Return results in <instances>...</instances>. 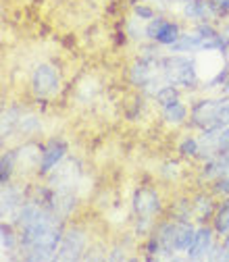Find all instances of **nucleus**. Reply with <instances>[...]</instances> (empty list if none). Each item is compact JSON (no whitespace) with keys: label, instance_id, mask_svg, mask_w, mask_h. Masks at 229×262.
<instances>
[{"label":"nucleus","instance_id":"nucleus-1","mask_svg":"<svg viewBox=\"0 0 229 262\" xmlns=\"http://www.w3.org/2000/svg\"><path fill=\"white\" fill-rule=\"evenodd\" d=\"M17 231H19V242H21V260H31V262H44V260H54L63 233H65V221L58 216L52 208H48L44 202L29 198L25 204L19 208V212L13 219Z\"/></svg>","mask_w":229,"mask_h":262},{"label":"nucleus","instance_id":"nucleus-2","mask_svg":"<svg viewBox=\"0 0 229 262\" xmlns=\"http://www.w3.org/2000/svg\"><path fill=\"white\" fill-rule=\"evenodd\" d=\"M196 227L192 219H179V216H167V219H158L152 233L156 235L162 256L175 258L177 254H185L190 244L194 242L196 235Z\"/></svg>","mask_w":229,"mask_h":262},{"label":"nucleus","instance_id":"nucleus-3","mask_svg":"<svg viewBox=\"0 0 229 262\" xmlns=\"http://www.w3.org/2000/svg\"><path fill=\"white\" fill-rule=\"evenodd\" d=\"M190 129L209 131L229 127V96L200 98L190 104Z\"/></svg>","mask_w":229,"mask_h":262},{"label":"nucleus","instance_id":"nucleus-4","mask_svg":"<svg viewBox=\"0 0 229 262\" xmlns=\"http://www.w3.org/2000/svg\"><path fill=\"white\" fill-rule=\"evenodd\" d=\"M132 210H134L136 235L146 237L152 233L156 221L165 212V204H162L160 193L154 187H140L136 189L132 198Z\"/></svg>","mask_w":229,"mask_h":262},{"label":"nucleus","instance_id":"nucleus-5","mask_svg":"<svg viewBox=\"0 0 229 262\" xmlns=\"http://www.w3.org/2000/svg\"><path fill=\"white\" fill-rule=\"evenodd\" d=\"M160 77L165 85H177L179 90H188V92L200 85L196 62L179 52H173L169 56L160 54Z\"/></svg>","mask_w":229,"mask_h":262},{"label":"nucleus","instance_id":"nucleus-6","mask_svg":"<svg viewBox=\"0 0 229 262\" xmlns=\"http://www.w3.org/2000/svg\"><path fill=\"white\" fill-rule=\"evenodd\" d=\"M88 244H90V235L86 229L81 225H69L63 233L54 260H81L86 258Z\"/></svg>","mask_w":229,"mask_h":262},{"label":"nucleus","instance_id":"nucleus-7","mask_svg":"<svg viewBox=\"0 0 229 262\" xmlns=\"http://www.w3.org/2000/svg\"><path fill=\"white\" fill-rule=\"evenodd\" d=\"M181 25L175 19H169L165 15H156L154 19H150L146 23V40L154 42L162 48H171L179 36H181Z\"/></svg>","mask_w":229,"mask_h":262},{"label":"nucleus","instance_id":"nucleus-8","mask_svg":"<svg viewBox=\"0 0 229 262\" xmlns=\"http://www.w3.org/2000/svg\"><path fill=\"white\" fill-rule=\"evenodd\" d=\"M29 88L36 98H52L60 90V75L54 64L50 62H40L36 69L31 71L29 77Z\"/></svg>","mask_w":229,"mask_h":262},{"label":"nucleus","instance_id":"nucleus-9","mask_svg":"<svg viewBox=\"0 0 229 262\" xmlns=\"http://www.w3.org/2000/svg\"><path fill=\"white\" fill-rule=\"evenodd\" d=\"M217 233L213 225L209 223H200L198 227H196V235H194V242L190 244V248L185 250V258L188 260H213L215 252H217Z\"/></svg>","mask_w":229,"mask_h":262},{"label":"nucleus","instance_id":"nucleus-10","mask_svg":"<svg viewBox=\"0 0 229 262\" xmlns=\"http://www.w3.org/2000/svg\"><path fill=\"white\" fill-rule=\"evenodd\" d=\"M69 154V144L63 138L54 136L50 140H46L42 144V154H40V165H38V175L40 177H48L60 162H65Z\"/></svg>","mask_w":229,"mask_h":262},{"label":"nucleus","instance_id":"nucleus-11","mask_svg":"<svg viewBox=\"0 0 229 262\" xmlns=\"http://www.w3.org/2000/svg\"><path fill=\"white\" fill-rule=\"evenodd\" d=\"M27 198H29V189H25V187H21L13 181L3 185V208H0V212H3V221H13Z\"/></svg>","mask_w":229,"mask_h":262},{"label":"nucleus","instance_id":"nucleus-12","mask_svg":"<svg viewBox=\"0 0 229 262\" xmlns=\"http://www.w3.org/2000/svg\"><path fill=\"white\" fill-rule=\"evenodd\" d=\"M190 200H192V219L196 223L200 225V223H211L213 221V216L217 212V206H219L213 191H198V193L190 195Z\"/></svg>","mask_w":229,"mask_h":262},{"label":"nucleus","instance_id":"nucleus-13","mask_svg":"<svg viewBox=\"0 0 229 262\" xmlns=\"http://www.w3.org/2000/svg\"><path fill=\"white\" fill-rule=\"evenodd\" d=\"M0 248H3V258L7 260H21V242L19 231L13 221L0 223Z\"/></svg>","mask_w":229,"mask_h":262},{"label":"nucleus","instance_id":"nucleus-14","mask_svg":"<svg viewBox=\"0 0 229 262\" xmlns=\"http://www.w3.org/2000/svg\"><path fill=\"white\" fill-rule=\"evenodd\" d=\"M181 13L183 17L194 25V23H209V21H217L209 0H188L181 5Z\"/></svg>","mask_w":229,"mask_h":262},{"label":"nucleus","instance_id":"nucleus-15","mask_svg":"<svg viewBox=\"0 0 229 262\" xmlns=\"http://www.w3.org/2000/svg\"><path fill=\"white\" fill-rule=\"evenodd\" d=\"M160 117L169 127H183L190 121V106L181 100V98H177V100H173L171 104L160 108Z\"/></svg>","mask_w":229,"mask_h":262},{"label":"nucleus","instance_id":"nucleus-16","mask_svg":"<svg viewBox=\"0 0 229 262\" xmlns=\"http://www.w3.org/2000/svg\"><path fill=\"white\" fill-rule=\"evenodd\" d=\"M25 108L19 106V104H11L3 111V127H0V134H3V142L11 140L13 136H17V127H19V121L23 117Z\"/></svg>","mask_w":229,"mask_h":262},{"label":"nucleus","instance_id":"nucleus-17","mask_svg":"<svg viewBox=\"0 0 229 262\" xmlns=\"http://www.w3.org/2000/svg\"><path fill=\"white\" fill-rule=\"evenodd\" d=\"M211 225H213V229H215V233L219 235V239L229 235V195L219 202L217 212H215Z\"/></svg>","mask_w":229,"mask_h":262},{"label":"nucleus","instance_id":"nucleus-18","mask_svg":"<svg viewBox=\"0 0 229 262\" xmlns=\"http://www.w3.org/2000/svg\"><path fill=\"white\" fill-rule=\"evenodd\" d=\"M17 171V150L9 148L0 156V185H7L13 181Z\"/></svg>","mask_w":229,"mask_h":262},{"label":"nucleus","instance_id":"nucleus-19","mask_svg":"<svg viewBox=\"0 0 229 262\" xmlns=\"http://www.w3.org/2000/svg\"><path fill=\"white\" fill-rule=\"evenodd\" d=\"M42 131V121L40 117L31 115V113H23L21 121H19V127H17V136H23V138H34Z\"/></svg>","mask_w":229,"mask_h":262},{"label":"nucleus","instance_id":"nucleus-20","mask_svg":"<svg viewBox=\"0 0 229 262\" xmlns=\"http://www.w3.org/2000/svg\"><path fill=\"white\" fill-rule=\"evenodd\" d=\"M177 154L181 158H188V160H196L200 154V138H196V136H183L177 144Z\"/></svg>","mask_w":229,"mask_h":262},{"label":"nucleus","instance_id":"nucleus-21","mask_svg":"<svg viewBox=\"0 0 229 262\" xmlns=\"http://www.w3.org/2000/svg\"><path fill=\"white\" fill-rule=\"evenodd\" d=\"M125 31H127V36L132 40H138V42L146 40V23L142 19H138V17H132L125 23Z\"/></svg>","mask_w":229,"mask_h":262},{"label":"nucleus","instance_id":"nucleus-22","mask_svg":"<svg viewBox=\"0 0 229 262\" xmlns=\"http://www.w3.org/2000/svg\"><path fill=\"white\" fill-rule=\"evenodd\" d=\"M132 13H134V17L142 19L144 23H148L150 19H154V17H156V9H154L152 5H148V3H134Z\"/></svg>","mask_w":229,"mask_h":262},{"label":"nucleus","instance_id":"nucleus-23","mask_svg":"<svg viewBox=\"0 0 229 262\" xmlns=\"http://www.w3.org/2000/svg\"><path fill=\"white\" fill-rule=\"evenodd\" d=\"M209 5H211L213 13H215V17L219 21L229 17V0H209Z\"/></svg>","mask_w":229,"mask_h":262},{"label":"nucleus","instance_id":"nucleus-24","mask_svg":"<svg viewBox=\"0 0 229 262\" xmlns=\"http://www.w3.org/2000/svg\"><path fill=\"white\" fill-rule=\"evenodd\" d=\"M160 3H179V5H183V3H188V0H160Z\"/></svg>","mask_w":229,"mask_h":262}]
</instances>
